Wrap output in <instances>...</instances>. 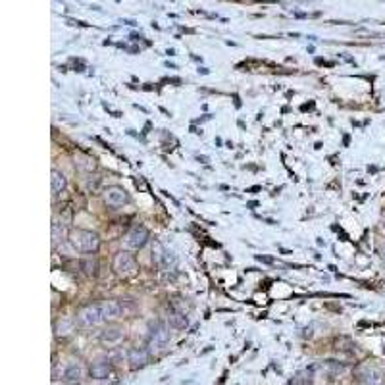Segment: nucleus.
<instances>
[{
  "label": "nucleus",
  "instance_id": "nucleus-1",
  "mask_svg": "<svg viewBox=\"0 0 385 385\" xmlns=\"http://www.w3.org/2000/svg\"><path fill=\"white\" fill-rule=\"evenodd\" d=\"M70 243L81 252H96L100 246V237L89 229H73L70 233Z\"/></svg>",
  "mask_w": 385,
  "mask_h": 385
},
{
  "label": "nucleus",
  "instance_id": "nucleus-2",
  "mask_svg": "<svg viewBox=\"0 0 385 385\" xmlns=\"http://www.w3.org/2000/svg\"><path fill=\"white\" fill-rule=\"evenodd\" d=\"M114 272L119 278H133L137 274V262H135L133 254H129L125 250L117 252L116 258H114Z\"/></svg>",
  "mask_w": 385,
  "mask_h": 385
},
{
  "label": "nucleus",
  "instance_id": "nucleus-3",
  "mask_svg": "<svg viewBox=\"0 0 385 385\" xmlns=\"http://www.w3.org/2000/svg\"><path fill=\"white\" fill-rule=\"evenodd\" d=\"M102 320H104V318H102L100 304H87V306H83L81 310L77 312V322H79L83 327L98 326Z\"/></svg>",
  "mask_w": 385,
  "mask_h": 385
},
{
  "label": "nucleus",
  "instance_id": "nucleus-4",
  "mask_svg": "<svg viewBox=\"0 0 385 385\" xmlns=\"http://www.w3.org/2000/svg\"><path fill=\"white\" fill-rule=\"evenodd\" d=\"M170 341V329L166 324H156L151 329V335H149V345L152 349H164Z\"/></svg>",
  "mask_w": 385,
  "mask_h": 385
},
{
  "label": "nucleus",
  "instance_id": "nucleus-5",
  "mask_svg": "<svg viewBox=\"0 0 385 385\" xmlns=\"http://www.w3.org/2000/svg\"><path fill=\"white\" fill-rule=\"evenodd\" d=\"M147 241H149V231L145 229V227H133L127 235H125V246L131 248V250H139L143 246L147 245Z\"/></svg>",
  "mask_w": 385,
  "mask_h": 385
},
{
  "label": "nucleus",
  "instance_id": "nucleus-6",
  "mask_svg": "<svg viewBox=\"0 0 385 385\" xmlns=\"http://www.w3.org/2000/svg\"><path fill=\"white\" fill-rule=\"evenodd\" d=\"M104 200H106V204H110V206H121L123 202L129 200V195L123 187L112 185L104 191Z\"/></svg>",
  "mask_w": 385,
  "mask_h": 385
},
{
  "label": "nucleus",
  "instance_id": "nucleus-7",
  "mask_svg": "<svg viewBox=\"0 0 385 385\" xmlns=\"http://www.w3.org/2000/svg\"><path fill=\"white\" fill-rule=\"evenodd\" d=\"M112 372V366H110V360L108 358H96V360L91 364V377L93 379H106Z\"/></svg>",
  "mask_w": 385,
  "mask_h": 385
},
{
  "label": "nucleus",
  "instance_id": "nucleus-8",
  "mask_svg": "<svg viewBox=\"0 0 385 385\" xmlns=\"http://www.w3.org/2000/svg\"><path fill=\"white\" fill-rule=\"evenodd\" d=\"M100 310H102L104 320H116L123 314V304L119 301H104V303H100Z\"/></svg>",
  "mask_w": 385,
  "mask_h": 385
},
{
  "label": "nucleus",
  "instance_id": "nucleus-9",
  "mask_svg": "<svg viewBox=\"0 0 385 385\" xmlns=\"http://www.w3.org/2000/svg\"><path fill=\"white\" fill-rule=\"evenodd\" d=\"M127 360H129V366H131L133 370H141V368H145V366H147V362H149V354H147V350L145 349L135 347V349L129 350Z\"/></svg>",
  "mask_w": 385,
  "mask_h": 385
},
{
  "label": "nucleus",
  "instance_id": "nucleus-10",
  "mask_svg": "<svg viewBox=\"0 0 385 385\" xmlns=\"http://www.w3.org/2000/svg\"><path fill=\"white\" fill-rule=\"evenodd\" d=\"M73 329H75V320L70 316H62L54 324V335L56 337H68Z\"/></svg>",
  "mask_w": 385,
  "mask_h": 385
},
{
  "label": "nucleus",
  "instance_id": "nucleus-11",
  "mask_svg": "<svg viewBox=\"0 0 385 385\" xmlns=\"http://www.w3.org/2000/svg\"><path fill=\"white\" fill-rule=\"evenodd\" d=\"M358 383L360 385H379L381 383V373L375 368H364L358 372Z\"/></svg>",
  "mask_w": 385,
  "mask_h": 385
},
{
  "label": "nucleus",
  "instance_id": "nucleus-12",
  "mask_svg": "<svg viewBox=\"0 0 385 385\" xmlns=\"http://www.w3.org/2000/svg\"><path fill=\"white\" fill-rule=\"evenodd\" d=\"M123 339V329L121 327H108L100 333V341L106 345H116Z\"/></svg>",
  "mask_w": 385,
  "mask_h": 385
},
{
  "label": "nucleus",
  "instance_id": "nucleus-13",
  "mask_svg": "<svg viewBox=\"0 0 385 385\" xmlns=\"http://www.w3.org/2000/svg\"><path fill=\"white\" fill-rule=\"evenodd\" d=\"M79 268H81V272L87 276V278L96 276V272H98V262H96L94 254H89V256L81 258V260H79Z\"/></svg>",
  "mask_w": 385,
  "mask_h": 385
},
{
  "label": "nucleus",
  "instance_id": "nucleus-14",
  "mask_svg": "<svg viewBox=\"0 0 385 385\" xmlns=\"http://www.w3.org/2000/svg\"><path fill=\"white\" fill-rule=\"evenodd\" d=\"M79 377H81V368H79V364H75V362L68 364V368L64 370V381L70 385H77L79 383Z\"/></svg>",
  "mask_w": 385,
  "mask_h": 385
},
{
  "label": "nucleus",
  "instance_id": "nucleus-15",
  "mask_svg": "<svg viewBox=\"0 0 385 385\" xmlns=\"http://www.w3.org/2000/svg\"><path fill=\"white\" fill-rule=\"evenodd\" d=\"M50 181H52V193L54 195H60V193H64L66 191V187H68V179H66V175L58 172V170H52V177H50Z\"/></svg>",
  "mask_w": 385,
  "mask_h": 385
},
{
  "label": "nucleus",
  "instance_id": "nucleus-16",
  "mask_svg": "<svg viewBox=\"0 0 385 385\" xmlns=\"http://www.w3.org/2000/svg\"><path fill=\"white\" fill-rule=\"evenodd\" d=\"M168 324L174 327V329H185L187 327V316L183 312H177V310H172L168 312Z\"/></svg>",
  "mask_w": 385,
  "mask_h": 385
},
{
  "label": "nucleus",
  "instance_id": "nucleus-17",
  "mask_svg": "<svg viewBox=\"0 0 385 385\" xmlns=\"http://www.w3.org/2000/svg\"><path fill=\"white\" fill-rule=\"evenodd\" d=\"M289 385H312V370H303L293 377Z\"/></svg>",
  "mask_w": 385,
  "mask_h": 385
},
{
  "label": "nucleus",
  "instance_id": "nucleus-18",
  "mask_svg": "<svg viewBox=\"0 0 385 385\" xmlns=\"http://www.w3.org/2000/svg\"><path fill=\"white\" fill-rule=\"evenodd\" d=\"M164 258H166V248L160 243H154V246H152V260H154V264L164 268Z\"/></svg>",
  "mask_w": 385,
  "mask_h": 385
},
{
  "label": "nucleus",
  "instance_id": "nucleus-19",
  "mask_svg": "<svg viewBox=\"0 0 385 385\" xmlns=\"http://www.w3.org/2000/svg\"><path fill=\"white\" fill-rule=\"evenodd\" d=\"M64 237H66V229H64V225L58 222L52 223V245L58 246L60 241H64Z\"/></svg>",
  "mask_w": 385,
  "mask_h": 385
},
{
  "label": "nucleus",
  "instance_id": "nucleus-20",
  "mask_svg": "<svg viewBox=\"0 0 385 385\" xmlns=\"http://www.w3.org/2000/svg\"><path fill=\"white\" fill-rule=\"evenodd\" d=\"M77 166H79V170H85V172L94 170V162L89 156H79V158H77Z\"/></svg>",
  "mask_w": 385,
  "mask_h": 385
},
{
  "label": "nucleus",
  "instance_id": "nucleus-21",
  "mask_svg": "<svg viewBox=\"0 0 385 385\" xmlns=\"http://www.w3.org/2000/svg\"><path fill=\"white\" fill-rule=\"evenodd\" d=\"M98 183H100V179H98V177H96L94 181H93V179H89V183H87V187H89V189H96V185H98Z\"/></svg>",
  "mask_w": 385,
  "mask_h": 385
},
{
  "label": "nucleus",
  "instance_id": "nucleus-22",
  "mask_svg": "<svg viewBox=\"0 0 385 385\" xmlns=\"http://www.w3.org/2000/svg\"><path fill=\"white\" fill-rule=\"evenodd\" d=\"M256 258L260 260V262H266V264H272V262H274L272 258H266V256H256Z\"/></svg>",
  "mask_w": 385,
  "mask_h": 385
},
{
  "label": "nucleus",
  "instance_id": "nucleus-23",
  "mask_svg": "<svg viewBox=\"0 0 385 385\" xmlns=\"http://www.w3.org/2000/svg\"><path fill=\"white\" fill-rule=\"evenodd\" d=\"M383 256H385V245H383Z\"/></svg>",
  "mask_w": 385,
  "mask_h": 385
},
{
  "label": "nucleus",
  "instance_id": "nucleus-24",
  "mask_svg": "<svg viewBox=\"0 0 385 385\" xmlns=\"http://www.w3.org/2000/svg\"><path fill=\"white\" fill-rule=\"evenodd\" d=\"M383 227H385V218H383Z\"/></svg>",
  "mask_w": 385,
  "mask_h": 385
}]
</instances>
